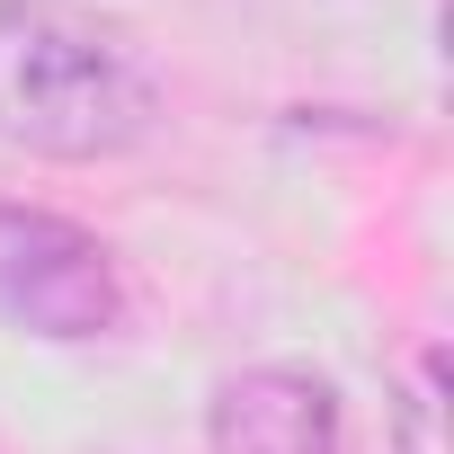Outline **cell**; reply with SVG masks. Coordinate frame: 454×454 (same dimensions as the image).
I'll use <instances>...</instances> for the list:
<instances>
[{"instance_id": "3957f363", "label": "cell", "mask_w": 454, "mask_h": 454, "mask_svg": "<svg viewBox=\"0 0 454 454\" xmlns=\"http://www.w3.org/2000/svg\"><path fill=\"white\" fill-rule=\"evenodd\" d=\"M205 436H214V454H339V401L321 374L250 365L214 392Z\"/></svg>"}, {"instance_id": "7a4b0ae2", "label": "cell", "mask_w": 454, "mask_h": 454, "mask_svg": "<svg viewBox=\"0 0 454 454\" xmlns=\"http://www.w3.org/2000/svg\"><path fill=\"white\" fill-rule=\"evenodd\" d=\"M0 321L27 339H107L125 321L107 241L45 205H0Z\"/></svg>"}, {"instance_id": "6da1fadb", "label": "cell", "mask_w": 454, "mask_h": 454, "mask_svg": "<svg viewBox=\"0 0 454 454\" xmlns=\"http://www.w3.org/2000/svg\"><path fill=\"white\" fill-rule=\"evenodd\" d=\"M160 81L134 36L72 0H0V143L36 160H116L152 134Z\"/></svg>"}]
</instances>
